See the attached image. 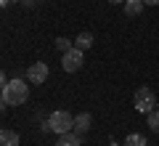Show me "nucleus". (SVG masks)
<instances>
[{
	"mask_svg": "<svg viewBox=\"0 0 159 146\" xmlns=\"http://www.w3.org/2000/svg\"><path fill=\"white\" fill-rule=\"evenodd\" d=\"M133 106L138 109L141 114H148L151 109H157V93H154L151 88H138L135 90V96H133Z\"/></svg>",
	"mask_w": 159,
	"mask_h": 146,
	"instance_id": "7ed1b4c3",
	"label": "nucleus"
},
{
	"mask_svg": "<svg viewBox=\"0 0 159 146\" xmlns=\"http://www.w3.org/2000/svg\"><path fill=\"white\" fill-rule=\"evenodd\" d=\"M109 3H111V6H119V3H125V0H109Z\"/></svg>",
	"mask_w": 159,
	"mask_h": 146,
	"instance_id": "f3484780",
	"label": "nucleus"
},
{
	"mask_svg": "<svg viewBox=\"0 0 159 146\" xmlns=\"http://www.w3.org/2000/svg\"><path fill=\"white\" fill-rule=\"evenodd\" d=\"M125 146H148V141H146L143 133H130L125 138Z\"/></svg>",
	"mask_w": 159,
	"mask_h": 146,
	"instance_id": "9b49d317",
	"label": "nucleus"
},
{
	"mask_svg": "<svg viewBox=\"0 0 159 146\" xmlns=\"http://www.w3.org/2000/svg\"><path fill=\"white\" fill-rule=\"evenodd\" d=\"M85 64V51H80V48H69L66 53H61V67H64V72H77L80 67Z\"/></svg>",
	"mask_w": 159,
	"mask_h": 146,
	"instance_id": "20e7f679",
	"label": "nucleus"
},
{
	"mask_svg": "<svg viewBox=\"0 0 159 146\" xmlns=\"http://www.w3.org/2000/svg\"><path fill=\"white\" fill-rule=\"evenodd\" d=\"M72 128H74V117L66 109H56V112L48 117V122H45V130H51V133H56V135L69 133Z\"/></svg>",
	"mask_w": 159,
	"mask_h": 146,
	"instance_id": "f03ea898",
	"label": "nucleus"
},
{
	"mask_svg": "<svg viewBox=\"0 0 159 146\" xmlns=\"http://www.w3.org/2000/svg\"><path fill=\"white\" fill-rule=\"evenodd\" d=\"M146 122H148V128H151L154 133H159V106L151 109V112L146 114Z\"/></svg>",
	"mask_w": 159,
	"mask_h": 146,
	"instance_id": "f8f14e48",
	"label": "nucleus"
},
{
	"mask_svg": "<svg viewBox=\"0 0 159 146\" xmlns=\"http://www.w3.org/2000/svg\"><path fill=\"white\" fill-rule=\"evenodd\" d=\"M143 6H159V0H143Z\"/></svg>",
	"mask_w": 159,
	"mask_h": 146,
	"instance_id": "2eb2a0df",
	"label": "nucleus"
},
{
	"mask_svg": "<svg viewBox=\"0 0 159 146\" xmlns=\"http://www.w3.org/2000/svg\"><path fill=\"white\" fill-rule=\"evenodd\" d=\"M0 93H3V98H6L8 106H21V104H27V98H29V85L24 82V80L13 77V80H8V82L3 85Z\"/></svg>",
	"mask_w": 159,
	"mask_h": 146,
	"instance_id": "f257e3e1",
	"label": "nucleus"
},
{
	"mask_svg": "<svg viewBox=\"0 0 159 146\" xmlns=\"http://www.w3.org/2000/svg\"><path fill=\"white\" fill-rule=\"evenodd\" d=\"M74 48H80V51H90V48H93V35L90 32H80L77 37H74Z\"/></svg>",
	"mask_w": 159,
	"mask_h": 146,
	"instance_id": "1a4fd4ad",
	"label": "nucleus"
},
{
	"mask_svg": "<svg viewBox=\"0 0 159 146\" xmlns=\"http://www.w3.org/2000/svg\"><path fill=\"white\" fill-rule=\"evenodd\" d=\"M6 106H8V104H6V98H3V93H0V112H3Z\"/></svg>",
	"mask_w": 159,
	"mask_h": 146,
	"instance_id": "dca6fc26",
	"label": "nucleus"
},
{
	"mask_svg": "<svg viewBox=\"0 0 159 146\" xmlns=\"http://www.w3.org/2000/svg\"><path fill=\"white\" fill-rule=\"evenodd\" d=\"M72 43H74V40H69V37H56V48L61 53H66L69 48H72Z\"/></svg>",
	"mask_w": 159,
	"mask_h": 146,
	"instance_id": "ddd939ff",
	"label": "nucleus"
},
{
	"mask_svg": "<svg viewBox=\"0 0 159 146\" xmlns=\"http://www.w3.org/2000/svg\"><path fill=\"white\" fill-rule=\"evenodd\" d=\"M8 80H6V72H0V90H3V85H6Z\"/></svg>",
	"mask_w": 159,
	"mask_h": 146,
	"instance_id": "4468645a",
	"label": "nucleus"
},
{
	"mask_svg": "<svg viewBox=\"0 0 159 146\" xmlns=\"http://www.w3.org/2000/svg\"><path fill=\"white\" fill-rule=\"evenodd\" d=\"M48 74H51L48 64L37 61V64H32V67L27 69V82H29V85H43V82L48 80Z\"/></svg>",
	"mask_w": 159,
	"mask_h": 146,
	"instance_id": "39448f33",
	"label": "nucleus"
},
{
	"mask_svg": "<svg viewBox=\"0 0 159 146\" xmlns=\"http://www.w3.org/2000/svg\"><path fill=\"white\" fill-rule=\"evenodd\" d=\"M90 125H93V117H90L88 112H82V114L74 117V128H72V130H74L77 135H85L88 130H90Z\"/></svg>",
	"mask_w": 159,
	"mask_h": 146,
	"instance_id": "423d86ee",
	"label": "nucleus"
},
{
	"mask_svg": "<svg viewBox=\"0 0 159 146\" xmlns=\"http://www.w3.org/2000/svg\"><path fill=\"white\" fill-rule=\"evenodd\" d=\"M56 146H82V135H77V133H74V130H69V133L58 135Z\"/></svg>",
	"mask_w": 159,
	"mask_h": 146,
	"instance_id": "0eeeda50",
	"label": "nucleus"
},
{
	"mask_svg": "<svg viewBox=\"0 0 159 146\" xmlns=\"http://www.w3.org/2000/svg\"><path fill=\"white\" fill-rule=\"evenodd\" d=\"M0 146H19V133L8 128H0Z\"/></svg>",
	"mask_w": 159,
	"mask_h": 146,
	"instance_id": "6e6552de",
	"label": "nucleus"
},
{
	"mask_svg": "<svg viewBox=\"0 0 159 146\" xmlns=\"http://www.w3.org/2000/svg\"><path fill=\"white\" fill-rule=\"evenodd\" d=\"M122 6H125V13H127V16H138V13L143 11V0H125Z\"/></svg>",
	"mask_w": 159,
	"mask_h": 146,
	"instance_id": "9d476101",
	"label": "nucleus"
}]
</instances>
